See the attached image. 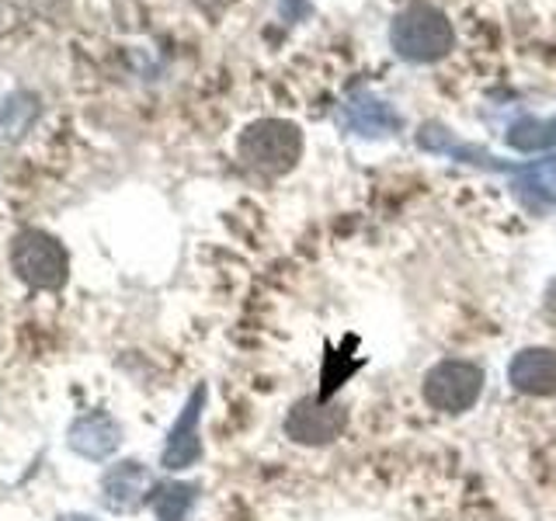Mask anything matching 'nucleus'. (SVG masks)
<instances>
[{
    "instance_id": "obj_2",
    "label": "nucleus",
    "mask_w": 556,
    "mask_h": 521,
    "mask_svg": "<svg viewBox=\"0 0 556 521\" xmlns=\"http://www.w3.org/2000/svg\"><path fill=\"white\" fill-rule=\"evenodd\" d=\"M240 161L261 174H289L303 153V132L286 118H257L240 132Z\"/></svg>"
},
{
    "instance_id": "obj_13",
    "label": "nucleus",
    "mask_w": 556,
    "mask_h": 521,
    "mask_svg": "<svg viewBox=\"0 0 556 521\" xmlns=\"http://www.w3.org/2000/svg\"><path fill=\"white\" fill-rule=\"evenodd\" d=\"M508 147L521 150V153H535L556 147V118L543 122V118H521L508 129Z\"/></svg>"
},
{
    "instance_id": "obj_9",
    "label": "nucleus",
    "mask_w": 556,
    "mask_h": 521,
    "mask_svg": "<svg viewBox=\"0 0 556 521\" xmlns=\"http://www.w3.org/2000/svg\"><path fill=\"white\" fill-rule=\"evenodd\" d=\"M147 497H150V473L136 459L112 466L101 480V500L112 511H136L139 504H147Z\"/></svg>"
},
{
    "instance_id": "obj_14",
    "label": "nucleus",
    "mask_w": 556,
    "mask_h": 521,
    "mask_svg": "<svg viewBox=\"0 0 556 521\" xmlns=\"http://www.w3.org/2000/svg\"><path fill=\"white\" fill-rule=\"evenodd\" d=\"M543 313H546V320L556 323V278L546 285V295H543Z\"/></svg>"
},
{
    "instance_id": "obj_12",
    "label": "nucleus",
    "mask_w": 556,
    "mask_h": 521,
    "mask_svg": "<svg viewBox=\"0 0 556 521\" xmlns=\"http://www.w3.org/2000/svg\"><path fill=\"white\" fill-rule=\"evenodd\" d=\"M195 500H199L195 483H161L147 497L156 521H188V511L195 508Z\"/></svg>"
},
{
    "instance_id": "obj_4",
    "label": "nucleus",
    "mask_w": 556,
    "mask_h": 521,
    "mask_svg": "<svg viewBox=\"0 0 556 521\" xmlns=\"http://www.w3.org/2000/svg\"><path fill=\"white\" fill-rule=\"evenodd\" d=\"M425 404L439 414H466L477 407L483 393V369L466 358H445L431 365L421 382Z\"/></svg>"
},
{
    "instance_id": "obj_1",
    "label": "nucleus",
    "mask_w": 556,
    "mask_h": 521,
    "mask_svg": "<svg viewBox=\"0 0 556 521\" xmlns=\"http://www.w3.org/2000/svg\"><path fill=\"white\" fill-rule=\"evenodd\" d=\"M390 42L396 49V56H404L410 63H434L452 52L456 31H452V22L439 8L414 4L393 17Z\"/></svg>"
},
{
    "instance_id": "obj_11",
    "label": "nucleus",
    "mask_w": 556,
    "mask_h": 521,
    "mask_svg": "<svg viewBox=\"0 0 556 521\" xmlns=\"http://www.w3.org/2000/svg\"><path fill=\"white\" fill-rule=\"evenodd\" d=\"M515 191L532 205H556V156L521 167L515 178Z\"/></svg>"
},
{
    "instance_id": "obj_5",
    "label": "nucleus",
    "mask_w": 556,
    "mask_h": 521,
    "mask_svg": "<svg viewBox=\"0 0 556 521\" xmlns=\"http://www.w3.org/2000/svg\"><path fill=\"white\" fill-rule=\"evenodd\" d=\"M344 428H348V407L330 404L327 396H306L286 417V434L300 445H330L341 439Z\"/></svg>"
},
{
    "instance_id": "obj_6",
    "label": "nucleus",
    "mask_w": 556,
    "mask_h": 521,
    "mask_svg": "<svg viewBox=\"0 0 556 521\" xmlns=\"http://www.w3.org/2000/svg\"><path fill=\"white\" fill-rule=\"evenodd\" d=\"M205 382L202 386L191 390V396L185 399V407L178 414V421L170 424L167 431V445H164V456L161 466L170 469V473H181V469H191L202 459V434H199V421H202V407H205Z\"/></svg>"
},
{
    "instance_id": "obj_3",
    "label": "nucleus",
    "mask_w": 556,
    "mask_h": 521,
    "mask_svg": "<svg viewBox=\"0 0 556 521\" xmlns=\"http://www.w3.org/2000/svg\"><path fill=\"white\" fill-rule=\"evenodd\" d=\"M11 268L25 285L56 292L66 282L70 257L63 243L46 230H22L11 240Z\"/></svg>"
},
{
    "instance_id": "obj_15",
    "label": "nucleus",
    "mask_w": 556,
    "mask_h": 521,
    "mask_svg": "<svg viewBox=\"0 0 556 521\" xmlns=\"http://www.w3.org/2000/svg\"><path fill=\"white\" fill-rule=\"evenodd\" d=\"M56 521H101V518H91V514H77V511H74V514H60Z\"/></svg>"
},
{
    "instance_id": "obj_10",
    "label": "nucleus",
    "mask_w": 556,
    "mask_h": 521,
    "mask_svg": "<svg viewBox=\"0 0 556 521\" xmlns=\"http://www.w3.org/2000/svg\"><path fill=\"white\" fill-rule=\"evenodd\" d=\"M344 122H348V129H355L358 136H390L400 129V115L393 112V104L369 98V94H358L348 101Z\"/></svg>"
},
{
    "instance_id": "obj_7",
    "label": "nucleus",
    "mask_w": 556,
    "mask_h": 521,
    "mask_svg": "<svg viewBox=\"0 0 556 521\" xmlns=\"http://www.w3.org/2000/svg\"><path fill=\"white\" fill-rule=\"evenodd\" d=\"M508 382L526 396H556V347H521L508 361Z\"/></svg>"
},
{
    "instance_id": "obj_8",
    "label": "nucleus",
    "mask_w": 556,
    "mask_h": 521,
    "mask_svg": "<svg viewBox=\"0 0 556 521\" xmlns=\"http://www.w3.org/2000/svg\"><path fill=\"white\" fill-rule=\"evenodd\" d=\"M66 445L77 452V456L101 462V459H112L118 445H122V428L112 414L104 410H91V414H80L74 424L66 431Z\"/></svg>"
}]
</instances>
